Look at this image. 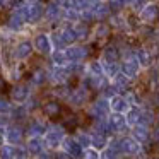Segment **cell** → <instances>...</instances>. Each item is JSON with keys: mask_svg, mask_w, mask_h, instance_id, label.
<instances>
[{"mask_svg": "<svg viewBox=\"0 0 159 159\" xmlns=\"http://www.w3.org/2000/svg\"><path fill=\"white\" fill-rule=\"evenodd\" d=\"M65 137L63 135V128L55 125L52 127V130H46L45 132V140H43V145L48 149H53V147H58L62 144V139Z\"/></svg>", "mask_w": 159, "mask_h": 159, "instance_id": "cell-1", "label": "cell"}, {"mask_svg": "<svg viewBox=\"0 0 159 159\" xmlns=\"http://www.w3.org/2000/svg\"><path fill=\"white\" fill-rule=\"evenodd\" d=\"M63 53H65L69 63L72 62H80L87 57V48L86 46H77V45H69L63 48Z\"/></svg>", "mask_w": 159, "mask_h": 159, "instance_id": "cell-2", "label": "cell"}, {"mask_svg": "<svg viewBox=\"0 0 159 159\" xmlns=\"http://www.w3.org/2000/svg\"><path fill=\"white\" fill-rule=\"evenodd\" d=\"M60 145H62V149L67 154H70V157H80V156H82V151H84L82 145H80L74 137H63Z\"/></svg>", "mask_w": 159, "mask_h": 159, "instance_id": "cell-3", "label": "cell"}, {"mask_svg": "<svg viewBox=\"0 0 159 159\" xmlns=\"http://www.w3.org/2000/svg\"><path fill=\"white\" fill-rule=\"evenodd\" d=\"M33 46H34L36 52H39L41 55H48L52 53V41H50V34H45V33H39V34L34 36V41H33Z\"/></svg>", "mask_w": 159, "mask_h": 159, "instance_id": "cell-4", "label": "cell"}, {"mask_svg": "<svg viewBox=\"0 0 159 159\" xmlns=\"http://www.w3.org/2000/svg\"><path fill=\"white\" fill-rule=\"evenodd\" d=\"M139 16H140V19L144 22H154L156 19L159 17V7L156 4H152V2H147V4L139 11Z\"/></svg>", "mask_w": 159, "mask_h": 159, "instance_id": "cell-5", "label": "cell"}, {"mask_svg": "<svg viewBox=\"0 0 159 159\" xmlns=\"http://www.w3.org/2000/svg\"><path fill=\"white\" fill-rule=\"evenodd\" d=\"M139 70H140V63H139V60H137V57H135V55L125 58V62L121 63V72H123L128 79H132V77L137 75Z\"/></svg>", "mask_w": 159, "mask_h": 159, "instance_id": "cell-6", "label": "cell"}, {"mask_svg": "<svg viewBox=\"0 0 159 159\" xmlns=\"http://www.w3.org/2000/svg\"><path fill=\"white\" fill-rule=\"evenodd\" d=\"M43 17H45V7H43L41 2H38V0L29 2V19H28V22L36 24V22H39Z\"/></svg>", "mask_w": 159, "mask_h": 159, "instance_id": "cell-7", "label": "cell"}, {"mask_svg": "<svg viewBox=\"0 0 159 159\" xmlns=\"http://www.w3.org/2000/svg\"><path fill=\"white\" fill-rule=\"evenodd\" d=\"M4 137H5V142L12 145H19L22 142V128L17 127V125H12V127H7V130L4 132Z\"/></svg>", "mask_w": 159, "mask_h": 159, "instance_id": "cell-8", "label": "cell"}, {"mask_svg": "<svg viewBox=\"0 0 159 159\" xmlns=\"http://www.w3.org/2000/svg\"><path fill=\"white\" fill-rule=\"evenodd\" d=\"M33 50H34V46H33L31 41H26V39L24 41H19L14 48V57L17 60H26V58L31 57Z\"/></svg>", "mask_w": 159, "mask_h": 159, "instance_id": "cell-9", "label": "cell"}, {"mask_svg": "<svg viewBox=\"0 0 159 159\" xmlns=\"http://www.w3.org/2000/svg\"><path fill=\"white\" fill-rule=\"evenodd\" d=\"M128 108H130V103L127 101V98H121L118 94L110 98V110H113L115 113H127Z\"/></svg>", "mask_w": 159, "mask_h": 159, "instance_id": "cell-10", "label": "cell"}, {"mask_svg": "<svg viewBox=\"0 0 159 159\" xmlns=\"http://www.w3.org/2000/svg\"><path fill=\"white\" fill-rule=\"evenodd\" d=\"M69 75H70V70L67 69V65H65V67H58V65H55V67L52 69V72L48 74L50 80H53V82H57V84H63V82H67Z\"/></svg>", "mask_w": 159, "mask_h": 159, "instance_id": "cell-11", "label": "cell"}, {"mask_svg": "<svg viewBox=\"0 0 159 159\" xmlns=\"http://www.w3.org/2000/svg\"><path fill=\"white\" fill-rule=\"evenodd\" d=\"M62 14H63V9L60 7V4L57 0L50 2L45 7V17L48 19V21H58V19H62Z\"/></svg>", "mask_w": 159, "mask_h": 159, "instance_id": "cell-12", "label": "cell"}, {"mask_svg": "<svg viewBox=\"0 0 159 159\" xmlns=\"http://www.w3.org/2000/svg\"><path fill=\"white\" fill-rule=\"evenodd\" d=\"M11 98H12V101H14V103H17V104L26 103V101H28V98H29L28 86H24V84L16 86L14 89H12V93H11Z\"/></svg>", "mask_w": 159, "mask_h": 159, "instance_id": "cell-13", "label": "cell"}, {"mask_svg": "<svg viewBox=\"0 0 159 159\" xmlns=\"http://www.w3.org/2000/svg\"><path fill=\"white\" fill-rule=\"evenodd\" d=\"M120 149L127 154H137L140 151V142H137L134 137L123 139V140H120Z\"/></svg>", "mask_w": 159, "mask_h": 159, "instance_id": "cell-14", "label": "cell"}, {"mask_svg": "<svg viewBox=\"0 0 159 159\" xmlns=\"http://www.w3.org/2000/svg\"><path fill=\"white\" fill-rule=\"evenodd\" d=\"M58 36L62 38V41H63V45H65V46L74 45V43H75V39H77L75 31H74L72 26H63L62 29H58Z\"/></svg>", "mask_w": 159, "mask_h": 159, "instance_id": "cell-15", "label": "cell"}, {"mask_svg": "<svg viewBox=\"0 0 159 159\" xmlns=\"http://www.w3.org/2000/svg\"><path fill=\"white\" fill-rule=\"evenodd\" d=\"M108 111H110V101H106V99H98L96 103H94L91 113H93L96 118H104V116L108 115Z\"/></svg>", "mask_w": 159, "mask_h": 159, "instance_id": "cell-16", "label": "cell"}, {"mask_svg": "<svg viewBox=\"0 0 159 159\" xmlns=\"http://www.w3.org/2000/svg\"><path fill=\"white\" fill-rule=\"evenodd\" d=\"M91 11H93V14H94V19H104L110 14V5L104 4V2H93Z\"/></svg>", "mask_w": 159, "mask_h": 159, "instance_id": "cell-17", "label": "cell"}, {"mask_svg": "<svg viewBox=\"0 0 159 159\" xmlns=\"http://www.w3.org/2000/svg\"><path fill=\"white\" fill-rule=\"evenodd\" d=\"M24 26H26V21L14 11L11 16V19H9V29H11L12 33H21L22 29H24Z\"/></svg>", "mask_w": 159, "mask_h": 159, "instance_id": "cell-18", "label": "cell"}, {"mask_svg": "<svg viewBox=\"0 0 159 159\" xmlns=\"http://www.w3.org/2000/svg\"><path fill=\"white\" fill-rule=\"evenodd\" d=\"M134 139L137 142H145L149 139V130L144 123H137L134 125Z\"/></svg>", "mask_w": 159, "mask_h": 159, "instance_id": "cell-19", "label": "cell"}, {"mask_svg": "<svg viewBox=\"0 0 159 159\" xmlns=\"http://www.w3.org/2000/svg\"><path fill=\"white\" fill-rule=\"evenodd\" d=\"M26 149H28V152L38 156L43 151V140H39V137H29L28 144H26Z\"/></svg>", "mask_w": 159, "mask_h": 159, "instance_id": "cell-20", "label": "cell"}, {"mask_svg": "<svg viewBox=\"0 0 159 159\" xmlns=\"http://www.w3.org/2000/svg\"><path fill=\"white\" fill-rule=\"evenodd\" d=\"M108 121H110L111 130H121V128L127 125V120H125L123 113H115V115H111Z\"/></svg>", "mask_w": 159, "mask_h": 159, "instance_id": "cell-21", "label": "cell"}, {"mask_svg": "<svg viewBox=\"0 0 159 159\" xmlns=\"http://www.w3.org/2000/svg\"><path fill=\"white\" fill-rule=\"evenodd\" d=\"M52 63H53V65H58V67L69 65V60H67L63 50H53V53H52Z\"/></svg>", "mask_w": 159, "mask_h": 159, "instance_id": "cell-22", "label": "cell"}, {"mask_svg": "<svg viewBox=\"0 0 159 159\" xmlns=\"http://www.w3.org/2000/svg\"><path fill=\"white\" fill-rule=\"evenodd\" d=\"M125 120H127V125H130V127L140 123V111H139L137 108H128Z\"/></svg>", "mask_w": 159, "mask_h": 159, "instance_id": "cell-23", "label": "cell"}, {"mask_svg": "<svg viewBox=\"0 0 159 159\" xmlns=\"http://www.w3.org/2000/svg\"><path fill=\"white\" fill-rule=\"evenodd\" d=\"M108 145V140L104 139V135L103 134H94V135H91V147H94V149H104Z\"/></svg>", "mask_w": 159, "mask_h": 159, "instance_id": "cell-24", "label": "cell"}, {"mask_svg": "<svg viewBox=\"0 0 159 159\" xmlns=\"http://www.w3.org/2000/svg\"><path fill=\"white\" fill-rule=\"evenodd\" d=\"M101 65H103V74L108 77H113L116 72H120V67L116 65V62H106V60H103Z\"/></svg>", "mask_w": 159, "mask_h": 159, "instance_id": "cell-25", "label": "cell"}, {"mask_svg": "<svg viewBox=\"0 0 159 159\" xmlns=\"http://www.w3.org/2000/svg\"><path fill=\"white\" fill-rule=\"evenodd\" d=\"M14 151L16 145L9 144V142L2 144L0 145V159H14Z\"/></svg>", "mask_w": 159, "mask_h": 159, "instance_id": "cell-26", "label": "cell"}, {"mask_svg": "<svg viewBox=\"0 0 159 159\" xmlns=\"http://www.w3.org/2000/svg\"><path fill=\"white\" fill-rule=\"evenodd\" d=\"M46 132V127L43 123H39V121H33L31 127H29V137H41V135H45Z\"/></svg>", "mask_w": 159, "mask_h": 159, "instance_id": "cell-27", "label": "cell"}, {"mask_svg": "<svg viewBox=\"0 0 159 159\" xmlns=\"http://www.w3.org/2000/svg\"><path fill=\"white\" fill-rule=\"evenodd\" d=\"M74 31H75L77 39H84V38H87V34H89V29H87V26H86L84 21H77L75 26H74Z\"/></svg>", "mask_w": 159, "mask_h": 159, "instance_id": "cell-28", "label": "cell"}, {"mask_svg": "<svg viewBox=\"0 0 159 159\" xmlns=\"http://www.w3.org/2000/svg\"><path fill=\"white\" fill-rule=\"evenodd\" d=\"M69 4H70V7H72V9L82 12V11H86V9H91L93 0H69Z\"/></svg>", "mask_w": 159, "mask_h": 159, "instance_id": "cell-29", "label": "cell"}, {"mask_svg": "<svg viewBox=\"0 0 159 159\" xmlns=\"http://www.w3.org/2000/svg\"><path fill=\"white\" fill-rule=\"evenodd\" d=\"M26 113H28V108L22 106V104H17V106H12L11 110V118H14V120H22V118H26Z\"/></svg>", "mask_w": 159, "mask_h": 159, "instance_id": "cell-30", "label": "cell"}, {"mask_svg": "<svg viewBox=\"0 0 159 159\" xmlns=\"http://www.w3.org/2000/svg\"><path fill=\"white\" fill-rule=\"evenodd\" d=\"M135 57H137V60H139V63H140V67H147V65H151V53L147 52V50H139L137 53H135Z\"/></svg>", "mask_w": 159, "mask_h": 159, "instance_id": "cell-31", "label": "cell"}, {"mask_svg": "<svg viewBox=\"0 0 159 159\" xmlns=\"http://www.w3.org/2000/svg\"><path fill=\"white\" fill-rule=\"evenodd\" d=\"M87 98V93L84 89H79V91H74V94L70 96V103L72 104H77V106H80V104L86 101Z\"/></svg>", "mask_w": 159, "mask_h": 159, "instance_id": "cell-32", "label": "cell"}, {"mask_svg": "<svg viewBox=\"0 0 159 159\" xmlns=\"http://www.w3.org/2000/svg\"><path fill=\"white\" fill-rule=\"evenodd\" d=\"M50 41H52V48L53 50H63V48H65L62 38L58 36V31H55V33H52V34H50Z\"/></svg>", "mask_w": 159, "mask_h": 159, "instance_id": "cell-33", "label": "cell"}, {"mask_svg": "<svg viewBox=\"0 0 159 159\" xmlns=\"http://www.w3.org/2000/svg\"><path fill=\"white\" fill-rule=\"evenodd\" d=\"M118 58V50L113 48V46H110V48L104 50L103 53V60H106V62H116Z\"/></svg>", "mask_w": 159, "mask_h": 159, "instance_id": "cell-34", "label": "cell"}, {"mask_svg": "<svg viewBox=\"0 0 159 159\" xmlns=\"http://www.w3.org/2000/svg\"><path fill=\"white\" fill-rule=\"evenodd\" d=\"M87 70H89L91 75H104V74H103V65H101V62H93V63H89Z\"/></svg>", "mask_w": 159, "mask_h": 159, "instance_id": "cell-35", "label": "cell"}, {"mask_svg": "<svg viewBox=\"0 0 159 159\" xmlns=\"http://www.w3.org/2000/svg\"><path fill=\"white\" fill-rule=\"evenodd\" d=\"M82 157L84 159H99V152L94 147H86L82 151Z\"/></svg>", "mask_w": 159, "mask_h": 159, "instance_id": "cell-36", "label": "cell"}, {"mask_svg": "<svg viewBox=\"0 0 159 159\" xmlns=\"http://www.w3.org/2000/svg\"><path fill=\"white\" fill-rule=\"evenodd\" d=\"M12 110V103L5 98H0V113L2 115H9Z\"/></svg>", "mask_w": 159, "mask_h": 159, "instance_id": "cell-37", "label": "cell"}, {"mask_svg": "<svg viewBox=\"0 0 159 159\" xmlns=\"http://www.w3.org/2000/svg\"><path fill=\"white\" fill-rule=\"evenodd\" d=\"M75 140L79 142L80 145H82V149L86 147H91V135H86V134H79L75 137Z\"/></svg>", "mask_w": 159, "mask_h": 159, "instance_id": "cell-38", "label": "cell"}, {"mask_svg": "<svg viewBox=\"0 0 159 159\" xmlns=\"http://www.w3.org/2000/svg\"><path fill=\"white\" fill-rule=\"evenodd\" d=\"M108 33H110V29H108L106 24H98V28L94 29V34L98 38H104V36H108Z\"/></svg>", "mask_w": 159, "mask_h": 159, "instance_id": "cell-39", "label": "cell"}, {"mask_svg": "<svg viewBox=\"0 0 159 159\" xmlns=\"http://www.w3.org/2000/svg\"><path fill=\"white\" fill-rule=\"evenodd\" d=\"M46 77H48V74H46L45 70H38V72H34L33 82H34V84H43L46 80Z\"/></svg>", "mask_w": 159, "mask_h": 159, "instance_id": "cell-40", "label": "cell"}, {"mask_svg": "<svg viewBox=\"0 0 159 159\" xmlns=\"http://www.w3.org/2000/svg\"><path fill=\"white\" fill-rule=\"evenodd\" d=\"M58 104L57 103H48V104H45V111H46V115H50V116H52V115H57L58 113Z\"/></svg>", "mask_w": 159, "mask_h": 159, "instance_id": "cell-41", "label": "cell"}, {"mask_svg": "<svg viewBox=\"0 0 159 159\" xmlns=\"http://www.w3.org/2000/svg\"><path fill=\"white\" fill-rule=\"evenodd\" d=\"M99 159H115V151H111V149L108 147L106 151L99 156Z\"/></svg>", "mask_w": 159, "mask_h": 159, "instance_id": "cell-42", "label": "cell"}, {"mask_svg": "<svg viewBox=\"0 0 159 159\" xmlns=\"http://www.w3.org/2000/svg\"><path fill=\"white\" fill-rule=\"evenodd\" d=\"M147 2H149V0H134V7L137 9V11H140V9L144 7Z\"/></svg>", "mask_w": 159, "mask_h": 159, "instance_id": "cell-43", "label": "cell"}, {"mask_svg": "<svg viewBox=\"0 0 159 159\" xmlns=\"http://www.w3.org/2000/svg\"><path fill=\"white\" fill-rule=\"evenodd\" d=\"M7 125H9V118L5 116V115H2V113H0V128L7 127Z\"/></svg>", "mask_w": 159, "mask_h": 159, "instance_id": "cell-44", "label": "cell"}, {"mask_svg": "<svg viewBox=\"0 0 159 159\" xmlns=\"http://www.w3.org/2000/svg\"><path fill=\"white\" fill-rule=\"evenodd\" d=\"M38 159H52V154H50V152H39L38 154Z\"/></svg>", "mask_w": 159, "mask_h": 159, "instance_id": "cell-45", "label": "cell"}, {"mask_svg": "<svg viewBox=\"0 0 159 159\" xmlns=\"http://www.w3.org/2000/svg\"><path fill=\"white\" fill-rule=\"evenodd\" d=\"M57 159H70V154H67V152L63 151V152H62V154H60V156H58V157H57Z\"/></svg>", "mask_w": 159, "mask_h": 159, "instance_id": "cell-46", "label": "cell"}, {"mask_svg": "<svg viewBox=\"0 0 159 159\" xmlns=\"http://www.w3.org/2000/svg\"><path fill=\"white\" fill-rule=\"evenodd\" d=\"M4 140H5V137H4V132L0 130V145H2V142H4Z\"/></svg>", "mask_w": 159, "mask_h": 159, "instance_id": "cell-47", "label": "cell"}, {"mask_svg": "<svg viewBox=\"0 0 159 159\" xmlns=\"http://www.w3.org/2000/svg\"><path fill=\"white\" fill-rule=\"evenodd\" d=\"M4 7H5V0H0V11H2Z\"/></svg>", "mask_w": 159, "mask_h": 159, "instance_id": "cell-48", "label": "cell"}, {"mask_svg": "<svg viewBox=\"0 0 159 159\" xmlns=\"http://www.w3.org/2000/svg\"><path fill=\"white\" fill-rule=\"evenodd\" d=\"M156 137H157V139H159V127H157V128H156Z\"/></svg>", "mask_w": 159, "mask_h": 159, "instance_id": "cell-49", "label": "cell"}, {"mask_svg": "<svg viewBox=\"0 0 159 159\" xmlns=\"http://www.w3.org/2000/svg\"><path fill=\"white\" fill-rule=\"evenodd\" d=\"M93 2H104V0H93Z\"/></svg>", "mask_w": 159, "mask_h": 159, "instance_id": "cell-50", "label": "cell"}, {"mask_svg": "<svg viewBox=\"0 0 159 159\" xmlns=\"http://www.w3.org/2000/svg\"><path fill=\"white\" fill-rule=\"evenodd\" d=\"M157 101H159V96H157Z\"/></svg>", "mask_w": 159, "mask_h": 159, "instance_id": "cell-51", "label": "cell"}, {"mask_svg": "<svg viewBox=\"0 0 159 159\" xmlns=\"http://www.w3.org/2000/svg\"><path fill=\"white\" fill-rule=\"evenodd\" d=\"M0 86H2V84H0Z\"/></svg>", "mask_w": 159, "mask_h": 159, "instance_id": "cell-52", "label": "cell"}]
</instances>
